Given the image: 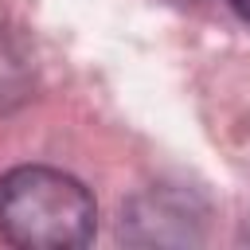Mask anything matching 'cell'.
Here are the masks:
<instances>
[{"label": "cell", "instance_id": "6da1fadb", "mask_svg": "<svg viewBox=\"0 0 250 250\" xmlns=\"http://www.w3.org/2000/svg\"><path fill=\"white\" fill-rule=\"evenodd\" d=\"M90 191L59 168H16L0 180V234L27 250H70L94 234Z\"/></svg>", "mask_w": 250, "mask_h": 250}, {"label": "cell", "instance_id": "7a4b0ae2", "mask_svg": "<svg viewBox=\"0 0 250 250\" xmlns=\"http://www.w3.org/2000/svg\"><path fill=\"white\" fill-rule=\"evenodd\" d=\"M31 94V59L12 31L0 27V113Z\"/></svg>", "mask_w": 250, "mask_h": 250}, {"label": "cell", "instance_id": "3957f363", "mask_svg": "<svg viewBox=\"0 0 250 250\" xmlns=\"http://www.w3.org/2000/svg\"><path fill=\"white\" fill-rule=\"evenodd\" d=\"M230 4H234V12H238L246 23H250V0H230Z\"/></svg>", "mask_w": 250, "mask_h": 250}]
</instances>
